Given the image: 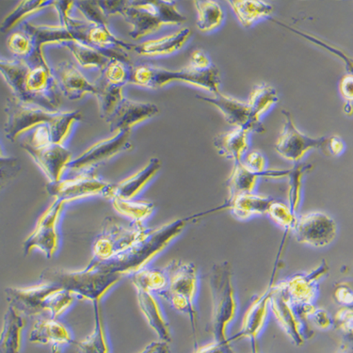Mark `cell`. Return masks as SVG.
Instances as JSON below:
<instances>
[{
    "label": "cell",
    "mask_w": 353,
    "mask_h": 353,
    "mask_svg": "<svg viewBox=\"0 0 353 353\" xmlns=\"http://www.w3.org/2000/svg\"><path fill=\"white\" fill-rule=\"evenodd\" d=\"M334 329L342 332L343 337L353 339V307L352 306H343L336 312V316L332 319Z\"/></svg>",
    "instance_id": "48"
},
{
    "label": "cell",
    "mask_w": 353,
    "mask_h": 353,
    "mask_svg": "<svg viewBox=\"0 0 353 353\" xmlns=\"http://www.w3.org/2000/svg\"><path fill=\"white\" fill-rule=\"evenodd\" d=\"M312 169H313V165L312 164L296 163L288 172L287 177L288 183V205L296 216H298L299 208H300L301 202L303 177Z\"/></svg>",
    "instance_id": "40"
},
{
    "label": "cell",
    "mask_w": 353,
    "mask_h": 353,
    "mask_svg": "<svg viewBox=\"0 0 353 353\" xmlns=\"http://www.w3.org/2000/svg\"><path fill=\"white\" fill-rule=\"evenodd\" d=\"M175 1H128L121 15L131 25L134 40L151 34L162 26H179L187 21Z\"/></svg>",
    "instance_id": "6"
},
{
    "label": "cell",
    "mask_w": 353,
    "mask_h": 353,
    "mask_svg": "<svg viewBox=\"0 0 353 353\" xmlns=\"http://www.w3.org/2000/svg\"><path fill=\"white\" fill-rule=\"evenodd\" d=\"M197 11L198 30L203 32H211L220 27L224 19L221 5L213 0H197L193 2Z\"/></svg>",
    "instance_id": "37"
},
{
    "label": "cell",
    "mask_w": 353,
    "mask_h": 353,
    "mask_svg": "<svg viewBox=\"0 0 353 353\" xmlns=\"http://www.w3.org/2000/svg\"><path fill=\"white\" fill-rule=\"evenodd\" d=\"M74 6L84 15L90 24L92 26L108 25V17L100 9L97 1H74Z\"/></svg>",
    "instance_id": "47"
},
{
    "label": "cell",
    "mask_w": 353,
    "mask_h": 353,
    "mask_svg": "<svg viewBox=\"0 0 353 353\" xmlns=\"http://www.w3.org/2000/svg\"><path fill=\"white\" fill-rule=\"evenodd\" d=\"M159 113L158 105L153 103L133 101L125 98L107 123L110 130L117 133L119 131L131 130L134 125L151 119Z\"/></svg>",
    "instance_id": "21"
},
{
    "label": "cell",
    "mask_w": 353,
    "mask_h": 353,
    "mask_svg": "<svg viewBox=\"0 0 353 353\" xmlns=\"http://www.w3.org/2000/svg\"><path fill=\"white\" fill-rule=\"evenodd\" d=\"M193 217L176 219L157 228H147L138 241L119 256L104 262H90L87 268L116 273L121 276H131L145 269L147 265L179 238Z\"/></svg>",
    "instance_id": "1"
},
{
    "label": "cell",
    "mask_w": 353,
    "mask_h": 353,
    "mask_svg": "<svg viewBox=\"0 0 353 353\" xmlns=\"http://www.w3.org/2000/svg\"><path fill=\"white\" fill-rule=\"evenodd\" d=\"M249 133L241 128H234L219 134L214 138V147L221 156L232 159L234 163L241 162L249 148Z\"/></svg>",
    "instance_id": "29"
},
{
    "label": "cell",
    "mask_w": 353,
    "mask_h": 353,
    "mask_svg": "<svg viewBox=\"0 0 353 353\" xmlns=\"http://www.w3.org/2000/svg\"><path fill=\"white\" fill-rule=\"evenodd\" d=\"M330 267L325 259L310 272L297 273L288 279L275 283L293 306L315 305L319 292V283L329 274Z\"/></svg>",
    "instance_id": "15"
},
{
    "label": "cell",
    "mask_w": 353,
    "mask_h": 353,
    "mask_svg": "<svg viewBox=\"0 0 353 353\" xmlns=\"http://www.w3.org/2000/svg\"><path fill=\"white\" fill-rule=\"evenodd\" d=\"M139 305L149 326L156 332L161 341L171 342L172 332L168 321H166L158 300L153 293L143 290H136Z\"/></svg>",
    "instance_id": "28"
},
{
    "label": "cell",
    "mask_w": 353,
    "mask_h": 353,
    "mask_svg": "<svg viewBox=\"0 0 353 353\" xmlns=\"http://www.w3.org/2000/svg\"><path fill=\"white\" fill-rule=\"evenodd\" d=\"M174 81L200 87L213 94L220 92V72L216 66L205 71L195 70L190 66L180 70H169L162 67L151 65L136 66L132 69L130 83L147 89L157 90Z\"/></svg>",
    "instance_id": "5"
},
{
    "label": "cell",
    "mask_w": 353,
    "mask_h": 353,
    "mask_svg": "<svg viewBox=\"0 0 353 353\" xmlns=\"http://www.w3.org/2000/svg\"><path fill=\"white\" fill-rule=\"evenodd\" d=\"M334 300L343 306H353V290L346 283L336 285L334 292Z\"/></svg>",
    "instance_id": "53"
},
{
    "label": "cell",
    "mask_w": 353,
    "mask_h": 353,
    "mask_svg": "<svg viewBox=\"0 0 353 353\" xmlns=\"http://www.w3.org/2000/svg\"><path fill=\"white\" fill-rule=\"evenodd\" d=\"M161 159H151L150 161L135 174L113 185V198H120L123 200L135 199L136 196L161 171Z\"/></svg>",
    "instance_id": "25"
},
{
    "label": "cell",
    "mask_w": 353,
    "mask_h": 353,
    "mask_svg": "<svg viewBox=\"0 0 353 353\" xmlns=\"http://www.w3.org/2000/svg\"><path fill=\"white\" fill-rule=\"evenodd\" d=\"M64 205L65 203L63 201L55 199L39 218L34 230L23 244L25 256H28L34 249L42 252L48 259L55 256L59 249L58 224Z\"/></svg>",
    "instance_id": "13"
},
{
    "label": "cell",
    "mask_w": 353,
    "mask_h": 353,
    "mask_svg": "<svg viewBox=\"0 0 353 353\" xmlns=\"http://www.w3.org/2000/svg\"><path fill=\"white\" fill-rule=\"evenodd\" d=\"M291 232L299 243L321 249L336 239L337 224L328 214L314 211L298 216Z\"/></svg>",
    "instance_id": "14"
},
{
    "label": "cell",
    "mask_w": 353,
    "mask_h": 353,
    "mask_svg": "<svg viewBox=\"0 0 353 353\" xmlns=\"http://www.w3.org/2000/svg\"><path fill=\"white\" fill-rule=\"evenodd\" d=\"M228 353H236L233 350H229ZM252 353H259V350H257V344H252Z\"/></svg>",
    "instance_id": "62"
},
{
    "label": "cell",
    "mask_w": 353,
    "mask_h": 353,
    "mask_svg": "<svg viewBox=\"0 0 353 353\" xmlns=\"http://www.w3.org/2000/svg\"><path fill=\"white\" fill-rule=\"evenodd\" d=\"M189 66L195 69V70L205 71L212 68L214 65L207 54L203 52V50L197 49V50L192 51V53L190 54Z\"/></svg>",
    "instance_id": "51"
},
{
    "label": "cell",
    "mask_w": 353,
    "mask_h": 353,
    "mask_svg": "<svg viewBox=\"0 0 353 353\" xmlns=\"http://www.w3.org/2000/svg\"><path fill=\"white\" fill-rule=\"evenodd\" d=\"M58 285L41 283L30 288H7L5 290L9 306L24 316H37L46 313V301Z\"/></svg>",
    "instance_id": "18"
},
{
    "label": "cell",
    "mask_w": 353,
    "mask_h": 353,
    "mask_svg": "<svg viewBox=\"0 0 353 353\" xmlns=\"http://www.w3.org/2000/svg\"><path fill=\"white\" fill-rule=\"evenodd\" d=\"M54 1H45V0H27V1H20L17 8L10 12L4 18L1 24V32L3 33L9 32L12 28L19 24L24 18L30 15L37 14L49 6H52Z\"/></svg>",
    "instance_id": "41"
},
{
    "label": "cell",
    "mask_w": 353,
    "mask_h": 353,
    "mask_svg": "<svg viewBox=\"0 0 353 353\" xmlns=\"http://www.w3.org/2000/svg\"><path fill=\"white\" fill-rule=\"evenodd\" d=\"M339 91L347 102H353V74H347L342 77L339 83Z\"/></svg>",
    "instance_id": "55"
},
{
    "label": "cell",
    "mask_w": 353,
    "mask_h": 353,
    "mask_svg": "<svg viewBox=\"0 0 353 353\" xmlns=\"http://www.w3.org/2000/svg\"><path fill=\"white\" fill-rule=\"evenodd\" d=\"M282 113L285 116V123L279 139L274 145L278 154L285 161L295 164L299 163V161L312 149H319L326 154L329 137L311 138L306 136L296 128L292 115L290 112L282 110Z\"/></svg>",
    "instance_id": "12"
},
{
    "label": "cell",
    "mask_w": 353,
    "mask_h": 353,
    "mask_svg": "<svg viewBox=\"0 0 353 353\" xmlns=\"http://www.w3.org/2000/svg\"><path fill=\"white\" fill-rule=\"evenodd\" d=\"M345 150L344 141L339 136L329 137L328 145H327L326 156L339 157Z\"/></svg>",
    "instance_id": "57"
},
{
    "label": "cell",
    "mask_w": 353,
    "mask_h": 353,
    "mask_svg": "<svg viewBox=\"0 0 353 353\" xmlns=\"http://www.w3.org/2000/svg\"><path fill=\"white\" fill-rule=\"evenodd\" d=\"M211 295L210 332L214 341L230 346L229 327L239 313V301L230 263L214 264L210 274Z\"/></svg>",
    "instance_id": "2"
},
{
    "label": "cell",
    "mask_w": 353,
    "mask_h": 353,
    "mask_svg": "<svg viewBox=\"0 0 353 353\" xmlns=\"http://www.w3.org/2000/svg\"><path fill=\"white\" fill-rule=\"evenodd\" d=\"M54 8L60 17L61 25L64 27H71L77 23V20L70 17L72 8L74 6V1H54Z\"/></svg>",
    "instance_id": "50"
},
{
    "label": "cell",
    "mask_w": 353,
    "mask_h": 353,
    "mask_svg": "<svg viewBox=\"0 0 353 353\" xmlns=\"http://www.w3.org/2000/svg\"><path fill=\"white\" fill-rule=\"evenodd\" d=\"M132 282L136 290H143L158 295L161 291L166 290L168 287V276L162 269H143L141 272L131 275Z\"/></svg>",
    "instance_id": "38"
},
{
    "label": "cell",
    "mask_w": 353,
    "mask_h": 353,
    "mask_svg": "<svg viewBox=\"0 0 353 353\" xmlns=\"http://www.w3.org/2000/svg\"><path fill=\"white\" fill-rule=\"evenodd\" d=\"M19 166H18L17 159L6 157L4 158L1 156V184L3 187L5 181H9L10 179H14L17 172H19Z\"/></svg>",
    "instance_id": "52"
},
{
    "label": "cell",
    "mask_w": 353,
    "mask_h": 353,
    "mask_svg": "<svg viewBox=\"0 0 353 353\" xmlns=\"http://www.w3.org/2000/svg\"><path fill=\"white\" fill-rule=\"evenodd\" d=\"M131 130L119 131L112 138L105 139L94 144L84 153L79 154L67 166V169L74 172L87 171V170L110 161L123 152L132 149Z\"/></svg>",
    "instance_id": "17"
},
{
    "label": "cell",
    "mask_w": 353,
    "mask_h": 353,
    "mask_svg": "<svg viewBox=\"0 0 353 353\" xmlns=\"http://www.w3.org/2000/svg\"><path fill=\"white\" fill-rule=\"evenodd\" d=\"M113 185L114 184L103 181L97 175L84 172L73 179H61L55 183L48 182L46 184V192L55 199L65 203L94 196H101L105 199L112 201Z\"/></svg>",
    "instance_id": "11"
},
{
    "label": "cell",
    "mask_w": 353,
    "mask_h": 353,
    "mask_svg": "<svg viewBox=\"0 0 353 353\" xmlns=\"http://www.w3.org/2000/svg\"><path fill=\"white\" fill-rule=\"evenodd\" d=\"M344 112L347 115L353 114V105H352V103L347 102V104L344 108Z\"/></svg>",
    "instance_id": "61"
},
{
    "label": "cell",
    "mask_w": 353,
    "mask_h": 353,
    "mask_svg": "<svg viewBox=\"0 0 353 353\" xmlns=\"http://www.w3.org/2000/svg\"><path fill=\"white\" fill-rule=\"evenodd\" d=\"M163 269L168 276V287L158 295L174 310L189 316L196 349L198 347L196 337L198 313L195 301L199 290L197 268L192 263L172 260Z\"/></svg>",
    "instance_id": "4"
},
{
    "label": "cell",
    "mask_w": 353,
    "mask_h": 353,
    "mask_svg": "<svg viewBox=\"0 0 353 353\" xmlns=\"http://www.w3.org/2000/svg\"><path fill=\"white\" fill-rule=\"evenodd\" d=\"M242 163L247 169L256 174H265L266 170V159L259 151L250 152L244 159H242Z\"/></svg>",
    "instance_id": "49"
},
{
    "label": "cell",
    "mask_w": 353,
    "mask_h": 353,
    "mask_svg": "<svg viewBox=\"0 0 353 353\" xmlns=\"http://www.w3.org/2000/svg\"><path fill=\"white\" fill-rule=\"evenodd\" d=\"M63 46L71 51L77 63L85 69L103 71L112 59L108 54L86 43L69 42Z\"/></svg>",
    "instance_id": "33"
},
{
    "label": "cell",
    "mask_w": 353,
    "mask_h": 353,
    "mask_svg": "<svg viewBox=\"0 0 353 353\" xmlns=\"http://www.w3.org/2000/svg\"><path fill=\"white\" fill-rule=\"evenodd\" d=\"M91 25H85L77 21L71 27L49 25H32L25 23L23 30H25L32 38L33 43L32 55L28 59L27 63L30 66L43 65L48 64L43 54V46L48 43H63L79 42L86 43L87 33Z\"/></svg>",
    "instance_id": "9"
},
{
    "label": "cell",
    "mask_w": 353,
    "mask_h": 353,
    "mask_svg": "<svg viewBox=\"0 0 353 353\" xmlns=\"http://www.w3.org/2000/svg\"><path fill=\"white\" fill-rule=\"evenodd\" d=\"M192 30L185 28L164 37L149 40L135 46L134 52L141 57H159L171 55L179 51L189 41Z\"/></svg>",
    "instance_id": "27"
},
{
    "label": "cell",
    "mask_w": 353,
    "mask_h": 353,
    "mask_svg": "<svg viewBox=\"0 0 353 353\" xmlns=\"http://www.w3.org/2000/svg\"><path fill=\"white\" fill-rule=\"evenodd\" d=\"M309 321L313 322L321 330H328L334 324L332 316L329 315L328 312L318 307L313 312V314L309 318Z\"/></svg>",
    "instance_id": "54"
},
{
    "label": "cell",
    "mask_w": 353,
    "mask_h": 353,
    "mask_svg": "<svg viewBox=\"0 0 353 353\" xmlns=\"http://www.w3.org/2000/svg\"><path fill=\"white\" fill-rule=\"evenodd\" d=\"M30 341L34 344L49 345L51 353H61L68 345L73 344L71 332L57 319H39L30 334Z\"/></svg>",
    "instance_id": "23"
},
{
    "label": "cell",
    "mask_w": 353,
    "mask_h": 353,
    "mask_svg": "<svg viewBox=\"0 0 353 353\" xmlns=\"http://www.w3.org/2000/svg\"><path fill=\"white\" fill-rule=\"evenodd\" d=\"M20 146L32 157L49 183L61 181L67 166L73 161L68 149L51 141L48 125L36 128L32 138Z\"/></svg>",
    "instance_id": "7"
},
{
    "label": "cell",
    "mask_w": 353,
    "mask_h": 353,
    "mask_svg": "<svg viewBox=\"0 0 353 353\" xmlns=\"http://www.w3.org/2000/svg\"><path fill=\"white\" fill-rule=\"evenodd\" d=\"M270 313L295 346H303L305 341L315 336L310 323L300 318L292 303L275 285L270 299Z\"/></svg>",
    "instance_id": "16"
},
{
    "label": "cell",
    "mask_w": 353,
    "mask_h": 353,
    "mask_svg": "<svg viewBox=\"0 0 353 353\" xmlns=\"http://www.w3.org/2000/svg\"><path fill=\"white\" fill-rule=\"evenodd\" d=\"M214 97H205L196 95L201 101L210 103L217 108L223 115L224 119L234 128H241L248 132L264 133L266 131L262 123H256L252 119L248 103L239 101L233 97L219 92Z\"/></svg>",
    "instance_id": "20"
},
{
    "label": "cell",
    "mask_w": 353,
    "mask_h": 353,
    "mask_svg": "<svg viewBox=\"0 0 353 353\" xmlns=\"http://www.w3.org/2000/svg\"><path fill=\"white\" fill-rule=\"evenodd\" d=\"M76 298L70 291L59 287L49 296L46 301V312L50 314V318L58 319L70 308Z\"/></svg>",
    "instance_id": "44"
},
{
    "label": "cell",
    "mask_w": 353,
    "mask_h": 353,
    "mask_svg": "<svg viewBox=\"0 0 353 353\" xmlns=\"http://www.w3.org/2000/svg\"><path fill=\"white\" fill-rule=\"evenodd\" d=\"M7 46L17 59L27 61L33 52L32 38L25 30L12 33L7 41Z\"/></svg>",
    "instance_id": "46"
},
{
    "label": "cell",
    "mask_w": 353,
    "mask_h": 353,
    "mask_svg": "<svg viewBox=\"0 0 353 353\" xmlns=\"http://www.w3.org/2000/svg\"><path fill=\"white\" fill-rule=\"evenodd\" d=\"M268 216L273 223L276 224L278 228H282L287 233L292 230L298 217L287 203L278 202V201H274L272 203Z\"/></svg>",
    "instance_id": "45"
},
{
    "label": "cell",
    "mask_w": 353,
    "mask_h": 353,
    "mask_svg": "<svg viewBox=\"0 0 353 353\" xmlns=\"http://www.w3.org/2000/svg\"><path fill=\"white\" fill-rule=\"evenodd\" d=\"M274 274L272 275V279ZM270 281L267 290L254 297L242 318L241 330L236 336L229 339L230 343L239 339H249L251 344H256L257 339L266 327L270 319V299L274 281Z\"/></svg>",
    "instance_id": "19"
},
{
    "label": "cell",
    "mask_w": 353,
    "mask_h": 353,
    "mask_svg": "<svg viewBox=\"0 0 353 353\" xmlns=\"http://www.w3.org/2000/svg\"><path fill=\"white\" fill-rule=\"evenodd\" d=\"M25 316L9 306L3 318L0 339V353H20Z\"/></svg>",
    "instance_id": "30"
},
{
    "label": "cell",
    "mask_w": 353,
    "mask_h": 353,
    "mask_svg": "<svg viewBox=\"0 0 353 353\" xmlns=\"http://www.w3.org/2000/svg\"><path fill=\"white\" fill-rule=\"evenodd\" d=\"M126 2L128 1L121 0V1H97V3L105 17H109L110 15L121 14Z\"/></svg>",
    "instance_id": "56"
},
{
    "label": "cell",
    "mask_w": 353,
    "mask_h": 353,
    "mask_svg": "<svg viewBox=\"0 0 353 353\" xmlns=\"http://www.w3.org/2000/svg\"><path fill=\"white\" fill-rule=\"evenodd\" d=\"M231 346H225L221 343L213 341L205 346L196 347L193 353H228Z\"/></svg>",
    "instance_id": "58"
},
{
    "label": "cell",
    "mask_w": 353,
    "mask_h": 353,
    "mask_svg": "<svg viewBox=\"0 0 353 353\" xmlns=\"http://www.w3.org/2000/svg\"><path fill=\"white\" fill-rule=\"evenodd\" d=\"M112 203L116 212L130 219L136 225H144V221L148 220L156 210V205L150 201L113 198Z\"/></svg>",
    "instance_id": "34"
},
{
    "label": "cell",
    "mask_w": 353,
    "mask_h": 353,
    "mask_svg": "<svg viewBox=\"0 0 353 353\" xmlns=\"http://www.w3.org/2000/svg\"><path fill=\"white\" fill-rule=\"evenodd\" d=\"M59 89L70 100L81 99L85 94L97 97L98 86L88 81L76 65L69 61H63L52 69Z\"/></svg>",
    "instance_id": "22"
},
{
    "label": "cell",
    "mask_w": 353,
    "mask_h": 353,
    "mask_svg": "<svg viewBox=\"0 0 353 353\" xmlns=\"http://www.w3.org/2000/svg\"><path fill=\"white\" fill-rule=\"evenodd\" d=\"M274 201L270 196L252 192L236 196L228 200L224 205L234 218L239 221H247L254 216L268 215L270 205Z\"/></svg>",
    "instance_id": "26"
},
{
    "label": "cell",
    "mask_w": 353,
    "mask_h": 353,
    "mask_svg": "<svg viewBox=\"0 0 353 353\" xmlns=\"http://www.w3.org/2000/svg\"><path fill=\"white\" fill-rule=\"evenodd\" d=\"M32 66L25 60L15 59V60L0 61V71L7 84L14 92L17 99L22 100L24 97L26 77Z\"/></svg>",
    "instance_id": "32"
},
{
    "label": "cell",
    "mask_w": 353,
    "mask_h": 353,
    "mask_svg": "<svg viewBox=\"0 0 353 353\" xmlns=\"http://www.w3.org/2000/svg\"><path fill=\"white\" fill-rule=\"evenodd\" d=\"M242 27L250 28L261 18L270 17L273 7L261 0H233L228 1Z\"/></svg>",
    "instance_id": "31"
},
{
    "label": "cell",
    "mask_w": 353,
    "mask_h": 353,
    "mask_svg": "<svg viewBox=\"0 0 353 353\" xmlns=\"http://www.w3.org/2000/svg\"><path fill=\"white\" fill-rule=\"evenodd\" d=\"M140 353H171V350H170L168 342L161 340L159 342L151 343Z\"/></svg>",
    "instance_id": "59"
},
{
    "label": "cell",
    "mask_w": 353,
    "mask_h": 353,
    "mask_svg": "<svg viewBox=\"0 0 353 353\" xmlns=\"http://www.w3.org/2000/svg\"><path fill=\"white\" fill-rule=\"evenodd\" d=\"M147 228L132 224L130 228L118 223L114 218L107 217L103 221L101 232L92 245L91 262H104L119 256L130 248L143 236Z\"/></svg>",
    "instance_id": "8"
},
{
    "label": "cell",
    "mask_w": 353,
    "mask_h": 353,
    "mask_svg": "<svg viewBox=\"0 0 353 353\" xmlns=\"http://www.w3.org/2000/svg\"><path fill=\"white\" fill-rule=\"evenodd\" d=\"M290 170H272L267 171L265 174H256L247 169L241 162L234 163L233 171L228 180V189L229 192L228 200L236 196L252 193L256 190L257 181L260 177H270V179H283L288 177Z\"/></svg>",
    "instance_id": "24"
},
{
    "label": "cell",
    "mask_w": 353,
    "mask_h": 353,
    "mask_svg": "<svg viewBox=\"0 0 353 353\" xmlns=\"http://www.w3.org/2000/svg\"><path fill=\"white\" fill-rule=\"evenodd\" d=\"M279 100L278 92L275 88L270 85L261 84L252 89L250 95L248 103L250 112L252 119L256 123H262L260 121L262 115L268 112Z\"/></svg>",
    "instance_id": "36"
},
{
    "label": "cell",
    "mask_w": 353,
    "mask_h": 353,
    "mask_svg": "<svg viewBox=\"0 0 353 353\" xmlns=\"http://www.w3.org/2000/svg\"><path fill=\"white\" fill-rule=\"evenodd\" d=\"M336 353H353V339L343 337L341 344Z\"/></svg>",
    "instance_id": "60"
},
{
    "label": "cell",
    "mask_w": 353,
    "mask_h": 353,
    "mask_svg": "<svg viewBox=\"0 0 353 353\" xmlns=\"http://www.w3.org/2000/svg\"><path fill=\"white\" fill-rule=\"evenodd\" d=\"M60 110L51 112L40 105L28 104L10 97L7 100L6 120L3 131L8 140L14 141L21 134L42 125H51L60 115Z\"/></svg>",
    "instance_id": "10"
},
{
    "label": "cell",
    "mask_w": 353,
    "mask_h": 353,
    "mask_svg": "<svg viewBox=\"0 0 353 353\" xmlns=\"http://www.w3.org/2000/svg\"><path fill=\"white\" fill-rule=\"evenodd\" d=\"M94 307V331L86 339L77 343V353H110L100 303H95Z\"/></svg>",
    "instance_id": "35"
},
{
    "label": "cell",
    "mask_w": 353,
    "mask_h": 353,
    "mask_svg": "<svg viewBox=\"0 0 353 353\" xmlns=\"http://www.w3.org/2000/svg\"><path fill=\"white\" fill-rule=\"evenodd\" d=\"M133 66L125 63V61L112 59L109 64L102 71V81L107 83L115 85V86L123 87L130 83L131 74Z\"/></svg>",
    "instance_id": "43"
},
{
    "label": "cell",
    "mask_w": 353,
    "mask_h": 353,
    "mask_svg": "<svg viewBox=\"0 0 353 353\" xmlns=\"http://www.w3.org/2000/svg\"><path fill=\"white\" fill-rule=\"evenodd\" d=\"M123 276L116 273L85 268L83 270H67L48 268L40 275L41 283H53L70 291L77 298L100 303Z\"/></svg>",
    "instance_id": "3"
},
{
    "label": "cell",
    "mask_w": 353,
    "mask_h": 353,
    "mask_svg": "<svg viewBox=\"0 0 353 353\" xmlns=\"http://www.w3.org/2000/svg\"><path fill=\"white\" fill-rule=\"evenodd\" d=\"M97 85L98 86L97 97L99 104L100 117L107 122L125 98L123 94V87L107 83L101 79H99V83Z\"/></svg>",
    "instance_id": "39"
},
{
    "label": "cell",
    "mask_w": 353,
    "mask_h": 353,
    "mask_svg": "<svg viewBox=\"0 0 353 353\" xmlns=\"http://www.w3.org/2000/svg\"><path fill=\"white\" fill-rule=\"evenodd\" d=\"M82 114L79 110L76 112H61L58 118L48 125L50 140L54 143L63 145L64 141L70 135L74 123L81 122Z\"/></svg>",
    "instance_id": "42"
}]
</instances>
